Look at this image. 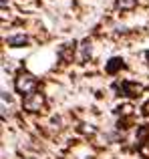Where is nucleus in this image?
Listing matches in <instances>:
<instances>
[{
	"label": "nucleus",
	"mask_w": 149,
	"mask_h": 159,
	"mask_svg": "<svg viewBox=\"0 0 149 159\" xmlns=\"http://www.w3.org/2000/svg\"><path fill=\"white\" fill-rule=\"evenodd\" d=\"M10 47H18V44H26V36L24 34H18V36H10V39L6 40Z\"/></svg>",
	"instance_id": "nucleus-3"
},
{
	"label": "nucleus",
	"mask_w": 149,
	"mask_h": 159,
	"mask_svg": "<svg viewBox=\"0 0 149 159\" xmlns=\"http://www.w3.org/2000/svg\"><path fill=\"white\" fill-rule=\"evenodd\" d=\"M117 4L121 8H133L135 6V0H117Z\"/></svg>",
	"instance_id": "nucleus-4"
},
{
	"label": "nucleus",
	"mask_w": 149,
	"mask_h": 159,
	"mask_svg": "<svg viewBox=\"0 0 149 159\" xmlns=\"http://www.w3.org/2000/svg\"><path fill=\"white\" fill-rule=\"evenodd\" d=\"M34 87H36V79L32 75H28V73L18 75V79H16V91L18 93L30 95V93H34Z\"/></svg>",
	"instance_id": "nucleus-1"
},
{
	"label": "nucleus",
	"mask_w": 149,
	"mask_h": 159,
	"mask_svg": "<svg viewBox=\"0 0 149 159\" xmlns=\"http://www.w3.org/2000/svg\"><path fill=\"white\" fill-rule=\"evenodd\" d=\"M43 103H44V99H43L40 93H30L24 99V109H26V111H40Z\"/></svg>",
	"instance_id": "nucleus-2"
}]
</instances>
